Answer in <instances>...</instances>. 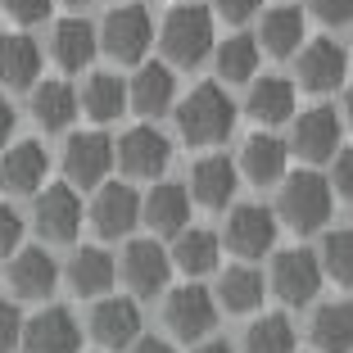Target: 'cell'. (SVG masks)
<instances>
[{
  "mask_svg": "<svg viewBox=\"0 0 353 353\" xmlns=\"http://www.w3.org/2000/svg\"><path fill=\"white\" fill-rule=\"evenodd\" d=\"M19 335H23V312L10 299H0V353L19 349Z\"/></svg>",
  "mask_w": 353,
  "mask_h": 353,
  "instance_id": "38",
  "label": "cell"
},
{
  "mask_svg": "<svg viewBox=\"0 0 353 353\" xmlns=\"http://www.w3.org/2000/svg\"><path fill=\"white\" fill-rule=\"evenodd\" d=\"M141 222L159 236H176L190 222V190L176 181H159L145 199H141Z\"/></svg>",
  "mask_w": 353,
  "mask_h": 353,
  "instance_id": "20",
  "label": "cell"
},
{
  "mask_svg": "<svg viewBox=\"0 0 353 353\" xmlns=\"http://www.w3.org/2000/svg\"><path fill=\"white\" fill-rule=\"evenodd\" d=\"M213 299H218L227 312H254L263 303V276L250 268V263L227 268L218 276V294H213Z\"/></svg>",
  "mask_w": 353,
  "mask_h": 353,
  "instance_id": "32",
  "label": "cell"
},
{
  "mask_svg": "<svg viewBox=\"0 0 353 353\" xmlns=\"http://www.w3.org/2000/svg\"><path fill=\"white\" fill-rule=\"evenodd\" d=\"M163 322L176 340H204L213 326H218V299L213 290H204L199 281H186V285H176L163 303Z\"/></svg>",
  "mask_w": 353,
  "mask_h": 353,
  "instance_id": "5",
  "label": "cell"
},
{
  "mask_svg": "<svg viewBox=\"0 0 353 353\" xmlns=\"http://www.w3.org/2000/svg\"><path fill=\"white\" fill-rule=\"evenodd\" d=\"M123 281L132 285V294L141 299H154V294L168 290L172 281V259L159 240H132L123 250Z\"/></svg>",
  "mask_w": 353,
  "mask_h": 353,
  "instance_id": "12",
  "label": "cell"
},
{
  "mask_svg": "<svg viewBox=\"0 0 353 353\" xmlns=\"http://www.w3.org/2000/svg\"><path fill=\"white\" fill-rule=\"evenodd\" d=\"M322 281H326L322 263H317L312 250H281L276 259H272V290H276L281 303H290V308L317 299Z\"/></svg>",
  "mask_w": 353,
  "mask_h": 353,
  "instance_id": "6",
  "label": "cell"
},
{
  "mask_svg": "<svg viewBox=\"0 0 353 353\" xmlns=\"http://www.w3.org/2000/svg\"><path fill=\"white\" fill-rule=\"evenodd\" d=\"M77 104H82L86 118H95V123H114L127 109V82L114 77V73H91L86 86H82V95H77Z\"/></svg>",
  "mask_w": 353,
  "mask_h": 353,
  "instance_id": "30",
  "label": "cell"
},
{
  "mask_svg": "<svg viewBox=\"0 0 353 353\" xmlns=\"http://www.w3.org/2000/svg\"><path fill=\"white\" fill-rule=\"evenodd\" d=\"M312 14L326 23V28H344V23H353V0H308Z\"/></svg>",
  "mask_w": 353,
  "mask_h": 353,
  "instance_id": "39",
  "label": "cell"
},
{
  "mask_svg": "<svg viewBox=\"0 0 353 353\" xmlns=\"http://www.w3.org/2000/svg\"><path fill=\"white\" fill-rule=\"evenodd\" d=\"M176 100V77L172 63H136V77L127 86V104H132L141 118H159L168 114Z\"/></svg>",
  "mask_w": 353,
  "mask_h": 353,
  "instance_id": "18",
  "label": "cell"
},
{
  "mask_svg": "<svg viewBox=\"0 0 353 353\" xmlns=\"http://www.w3.org/2000/svg\"><path fill=\"white\" fill-rule=\"evenodd\" d=\"M23 353H82V326L68 308H46L23 322Z\"/></svg>",
  "mask_w": 353,
  "mask_h": 353,
  "instance_id": "10",
  "label": "cell"
},
{
  "mask_svg": "<svg viewBox=\"0 0 353 353\" xmlns=\"http://www.w3.org/2000/svg\"><path fill=\"white\" fill-rule=\"evenodd\" d=\"M19 250H23V218L10 204H0V259H10Z\"/></svg>",
  "mask_w": 353,
  "mask_h": 353,
  "instance_id": "37",
  "label": "cell"
},
{
  "mask_svg": "<svg viewBox=\"0 0 353 353\" xmlns=\"http://www.w3.org/2000/svg\"><path fill=\"white\" fill-rule=\"evenodd\" d=\"M10 132H14V104L0 95V145H10Z\"/></svg>",
  "mask_w": 353,
  "mask_h": 353,
  "instance_id": "43",
  "label": "cell"
},
{
  "mask_svg": "<svg viewBox=\"0 0 353 353\" xmlns=\"http://www.w3.org/2000/svg\"><path fill=\"white\" fill-rule=\"evenodd\" d=\"M195 353H231V349H227V344H218V340H213V344H199Z\"/></svg>",
  "mask_w": 353,
  "mask_h": 353,
  "instance_id": "44",
  "label": "cell"
},
{
  "mask_svg": "<svg viewBox=\"0 0 353 353\" xmlns=\"http://www.w3.org/2000/svg\"><path fill=\"white\" fill-rule=\"evenodd\" d=\"M68 5H91V0H68Z\"/></svg>",
  "mask_w": 353,
  "mask_h": 353,
  "instance_id": "46",
  "label": "cell"
},
{
  "mask_svg": "<svg viewBox=\"0 0 353 353\" xmlns=\"http://www.w3.org/2000/svg\"><path fill=\"white\" fill-rule=\"evenodd\" d=\"M340 136H344L340 114L326 109V104H317V109L294 118V132H290L285 145L299 159H308V163H326V159H335V150H340Z\"/></svg>",
  "mask_w": 353,
  "mask_h": 353,
  "instance_id": "13",
  "label": "cell"
},
{
  "mask_svg": "<svg viewBox=\"0 0 353 353\" xmlns=\"http://www.w3.org/2000/svg\"><path fill=\"white\" fill-rule=\"evenodd\" d=\"M294 326L285 312H263L245 331V353H294Z\"/></svg>",
  "mask_w": 353,
  "mask_h": 353,
  "instance_id": "33",
  "label": "cell"
},
{
  "mask_svg": "<svg viewBox=\"0 0 353 353\" xmlns=\"http://www.w3.org/2000/svg\"><path fill=\"white\" fill-rule=\"evenodd\" d=\"M77 91L68 82H37L32 86V118L46 127V132H63V127L77 118Z\"/></svg>",
  "mask_w": 353,
  "mask_h": 353,
  "instance_id": "28",
  "label": "cell"
},
{
  "mask_svg": "<svg viewBox=\"0 0 353 353\" xmlns=\"http://www.w3.org/2000/svg\"><path fill=\"white\" fill-rule=\"evenodd\" d=\"M317 263H322V276H331L335 285H353V231H326Z\"/></svg>",
  "mask_w": 353,
  "mask_h": 353,
  "instance_id": "35",
  "label": "cell"
},
{
  "mask_svg": "<svg viewBox=\"0 0 353 353\" xmlns=\"http://www.w3.org/2000/svg\"><path fill=\"white\" fill-rule=\"evenodd\" d=\"M159 46H163L168 63L176 68H195L213 54V14L204 5H176L159 28Z\"/></svg>",
  "mask_w": 353,
  "mask_h": 353,
  "instance_id": "3",
  "label": "cell"
},
{
  "mask_svg": "<svg viewBox=\"0 0 353 353\" xmlns=\"http://www.w3.org/2000/svg\"><path fill=\"white\" fill-rule=\"evenodd\" d=\"M5 281L19 299H46V294L59 285V263L41 250V245H23L19 254H10V268Z\"/></svg>",
  "mask_w": 353,
  "mask_h": 353,
  "instance_id": "16",
  "label": "cell"
},
{
  "mask_svg": "<svg viewBox=\"0 0 353 353\" xmlns=\"http://www.w3.org/2000/svg\"><path fill=\"white\" fill-rule=\"evenodd\" d=\"M41 77V46L28 32H5L0 37V82L10 91H28Z\"/></svg>",
  "mask_w": 353,
  "mask_h": 353,
  "instance_id": "22",
  "label": "cell"
},
{
  "mask_svg": "<svg viewBox=\"0 0 353 353\" xmlns=\"http://www.w3.org/2000/svg\"><path fill=\"white\" fill-rule=\"evenodd\" d=\"M91 222L104 240L132 236V227L141 222V195H136L127 181H104L91 199Z\"/></svg>",
  "mask_w": 353,
  "mask_h": 353,
  "instance_id": "14",
  "label": "cell"
},
{
  "mask_svg": "<svg viewBox=\"0 0 353 353\" xmlns=\"http://www.w3.org/2000/svg\"><path fill=\"white\" fill-rule=\"evenodd\" d=\"M259 41L268 54L276 59H290L299 54V41H303V14L294 5H276V10L263 14V28H259Z\"/></svg>",
  "mask_w": 353,
  "mask_h": 353,
  "instance_id": "29",
  "label": "cell"
},
{
  "mask_svg": "<svg viewBox=\"0 0 353 353\" xmlns=\"http://www.w3.org/2000/svg\"><path fill=\"white\" fill-rule=\"evenodd\" d=\"M127 353H176V349H172L168 340H154V335H141V340H136Z\"/></svg>",
  "mask_w": 353,
  "mask_h": 353,
  "instance_id": "42",
  "label": "cell"
},
{
  "mask_svg": "<svg viewBox=\"0 0 353 353\" xmlns=\"http://www.w3.org/2000/svg\"><path fill=\"white\" fill-rule=\"evenodd\" d=\"M213 5H218V14L227 23H245V19H254V14H259L263 0H213Z\"/></svg>",
  "mask_w": 353,
  "mask_h": 353,
  "instance_id": "41",
  "label": "cell"
},
{
  "mask_svg": "<svg viewBox=\"0 0 353 353\" xmlns=\"http://www.w3.org/2000/svg\"><path fill=\"white\" fill-rule=\"evenodd\" d=\"M100 50L118 63H145V50L154 46V19L145 5H118L104 14V23L95 28Z\"/></svg>",
  "mask_w": 353,
  "mask_h": 353,
  "instance_id": "4",
  "label": "cell"
},
{
  "mask_svg": "<svg viewBox=\"0 0 353 353\" xmlns=\"http://www.w3.org/2000/svg\"><path fill=\"white\" fill-rule=\"evenodd\" d=\"M91 335L104 349H132L141 340V303L132 294H118V299H100L91 308Z\"/></svg>",
  "mask_w": 353,
  "mask_h": 353,
  "instance_id": "17",
  "label": "cell"
},
{
  "mask_svg": "<svg viewBox=\"0 0 353 353\" xmlns=\"http://www.w3.org/2000/svg\"><path fill=\"white\" fill-rule=\"evenodd\" d=\"M46 172H50V159H46L41 141H19L0 159V186L10 190V195H37Z\"/></svg>",
  "mask_w": 353,
  "mask_h": 353,
  "instance_id": "19",
  "label": "cell"
},
{
  "mask_svg": "<svg viewBox=\"0 0 353 353\" xmlns=\"http://www.w3.org/2000/svg\"><path fill=\"white\" fill-rule=\"evenodd\" d=\"M218 77L222 82H250L254 73H259V41L254 37H227V41L218 46Z\"/></svg>",
  "mask_w": 353,
  "mask_h": 353,
  "instance_id": "34",
  "label": "cell"
},
{
  "mask_svg": "<svg viewBox=\"0 0 353 353\" xmlns=\"http://www.w3.org/2000/svg\"><path fill=\"white\" fill-rule=\"evenodd\" d=\"M349 77V54H344L340 41L331 37H317L299 50V86L312 95H326Z\"/></svg>",
  "mask_w": 353,
  "mask_h": 353,
  "instance_id": "15",
  "label": "cell"
},
{
  "mask_svg": "<svg viewBox=\"0 0 353 353\" xmlns=\"http://www.w3.org/2000/svg\"><path fill=\"white\" fill-rule=\"evenodd\" d=\"M95 50H100V37H95V28L86 19H59L50 32V54L54 63H59L63 73H82L86 63L95 59Z\"/></svg>",
  "mask_w": 353,
  "mask_h": 353,
  "instance_id": "23",
  "label": "cell"
},
{
  "mask_svg": "<svg viewBox=\"0 0 353 353\" xmlns=\"http://www.w3.org/2000/svg\"><path fill=\"white\" fill-rule=\"evenodd\" d=\"M0 10H10L14 23H23V28H32V23H46L50 19V0H0Z\"/></svg>",
  "mask_w": 353,
  "mask_h": 353,
  "instance_id": "36",
  "label": "cell"
},
{
  "mask_svg": "<svg viewBox=\"0 0 353 353\" xmlns=\"http://www.w3.org/2000/svg\"><path fill=\"white\" fill-rule=\"evenodd\" d=\"M312 344L322 353H353V303H326L312 317Z\"/></svg>",
  "mask_w": 353,
  "mask_h": 353,
  "instance_id": "31",
  "label": "cell"
},
{
  "mask_svg": "<svg viewBox=\"0 0 353 353\" xmlns=\"http://www.w3.org/2000/svg\"><path fill=\"white\" fill-rule=\"evenodd\" d=\"M114 281H118V263H114V254L100 250V245H82V250L68 259V285H73L82 299L109 294Z\"/></svg>",
  "mask_w": 353,
  "mask_h": 353,
  "instance_id": "25",
  "label": "cell"
},
{
  "mask_svg": "<svg viewBox=\"0 0 353 353\" xmlns=\"http://www.w3.org/2000/svg\"><path fill=\"white\" fill-rule=\"evenodd\" d=\"M114 163L123 168L127 176H145V181H154V176L172 163V141H168L159 127H132V132L118 136Z\"/></svg>",
  "mask_w": 353,
  "mask_h": 353,
  "instance_id": "8",
  "label": "cell"
},
{
  "mask_svg": "<svg viewBox=\"0 0 353 353\" xmlns=\"http://www.w3.org/2000/svg\"><path fill=\"white\" fill-rule=\"evenodd\" d=\"M222 240H227V250L236 259H263L276 245V213L263 208V204H236Z\"/></svg>",
  "mask_w": 353,
  "mask_h": 353,
  "instance_id": "9",
  "label": "cell"
},
{
  "mask_svg": "<svg viewBox=\"0 0 353 353\" xmlns=\"http://www.w3.org/2000/svg\"><path fill=\"white\" fill-rule=\"evenodd\" d=\"M114 168V141L104 132H77L63 145V172L68 186H104V176Z\"/></svg>",
  "mask_w": 353,
  "mask_h": 353,
  "instance_id": "11",
  "label": "cell"
},
{
  "mask_svg": "<svg viewBox=\"0 0 353 353\" xmlns=\"http://www.w3.org/2000/svg\"><path fill=\"white\" fill-rule=\"evenodd\" d=\"M285 159H290V145L272 132H259L240 145V172L250 176L254 186H272L285 176Z\"/></svg>",
  "mask_w": 353,
  "mask_h": 353,
  "instance_id": "24",
  "label": "cell"
},
{
  "mask_svg": "<svg viewBox=\"0 0 353 353\" xmlns=\"http://www.w3.org/2000/svg\"><path fill=\"white\" fill-rule=\"evenodd\" d=\"M250 118L263 127H276V123H290L294 118V82L290 77H259L250 86Z\"/></svg>",
  "mask_w": 353,
  "mask_h": 353,
  "instance_id": "27",
  "label": "cell"
},
{
  "mask_svg": "<svg viewBox=\"0 0 353 353\" xmlns=\"http://www.w3.org/2000/svg\"><path fill=\"white\" fill-rule=\"evenodd\" d=\"M236 181H240V172L227 154H208L190 168V199L204 208H227L231 195H236Z\"/></svg>",
  "mask_w": 353,
  "mask_h": 353,
  "instance_id": "21",
  "label": "cell"
},
{
  "mask_svg": "<svg viewBox=\"0 0 353 353\" xmlns=\"http://www.w3.org/2000/svg\"><path fill=\"white\" fill-rule=\"evenodd\" d=\"M331 186L340 195L353 199V145L349 150H335V168H331Z\"/></svg>",
  "mask_w": 353,
  "mask_h": 353,
  "instance_id": "40",
  "label": "cell"
},
{
  "mask_svg": "<svg viewBox=\"0 0 353 353\" xmlns=\"http://www.w3.org/2000/svg\"><path fill=\"white\" fill-rule=\"evenodd\" d=\"M168 259H172L176 272H186V276H204L222 259V236L218 231H204V227H186V231H176Z\"/></svg>",
  "mask_w": 353,
  "mask_h": 353,
  "instance_id": "26",
  "label": "cell"
},
{
  "mask_svg": "<svg viewBox=\"0 0 353 353\" xmlns=\"http://www.w3.org/2000/svg\"><path fill=\"white\" fill-rule=\"evenodd\" d=\"M344 114H349V123H353V82H349V91H344Z\"/></svg>",
  "mask_w": 353,
  "mask_h": 353,
  "instance_id": "45",
  "label": "cell"
},
{
  "mask_svg": "<svg viewBox=\"0 0 353 353\" xmlns=\"http://www.w3.org/2000/svg\"><path fill=\"white\" fill-rule=\"evenodd\" d=\"M281 181L285 186H281V199H276V218L290 231L308 236V231H322L331 222L335 195L322 172H294V176H281Z\"/></svg>",
  "mask_w": 353,
  "mask_h": 353,
  "instance_id": "2",
  "label": "cell"
},
{
  "mask_svg": "<svg viewBox=\"0 0 353 353\" xmlns=\"http://www.w3.org/2000/svg\"><path fill=\"white\" fill-rule=\"evenodd\" d=\"M32 227H37V236L54 240V245H68L82 231V199H77V190L68 181L46 186L37 195V204H32Z\"/></svg>",
  "mask_w": 353,
  "mask_h": 353,
  "instance_id": "7",
  "label": "cell"
},
{
  "mask_svg": "<svg viewBox=\"0 0 353 353\" xmlns=\"http://www.w3.org/2000/svg\"><path fill=\"white\" fill-rule=\"evenodd\" d=\"M176 127H181L186 145H222L236 127V104L218 82H199L176 104Z\"/></svg>",
  "mask_w": 353,
  "mask_h": 353,
  "instance_id": "1",
  "label": "cell"
}]
</instances>
